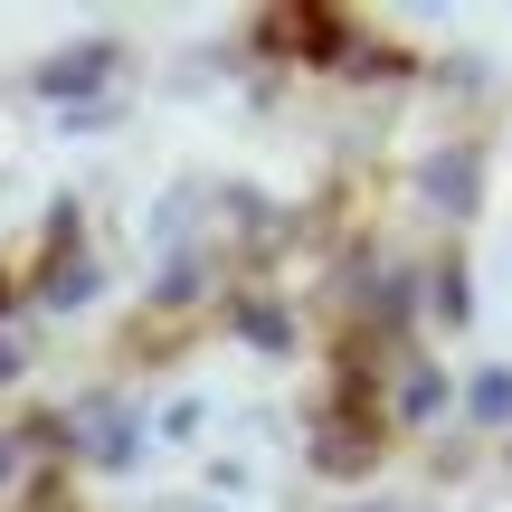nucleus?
<instances>
[{"mask_svg": "<svg viewBox=\"0 0 512 512\" xmlns=\"http://www.w3.org/2000/svg\"><path fill=\"white\" fill-rule=\"evenodd\" d=\"M238 332H247V351H294L285 304H238Z\"/></svg>", "mask_w": 512, "mask_h": 512, "instance_id": "nucleus-5", "label": "nucleus"}, {"mask_svg": "<svg viewBox=\"0 0 512 512\" xmlns=\"http://www.w3.org/2000/svg\"><path fill=\"white\" fill-rule=\"evenodd\" d=\"M86 294H95V266H67V275L48 285V304H86Z\"/></svg>", "mask_w": 512, "mask_h": 512, "instance_id": "nucleus-8", "label": "nucleus"}, {"mask_svg": "<svg viewBox=\"0 0 512 512\" xmlns=\"http://www.w3.org/2000/svg\"><path fill=\"white\" fill-rule=\"evenodd\" d=\"M418 190L446 209V219H465V209L484 200V152H475V143H437V152L418 162Z\"/></svg>", "mask_w": 512, "mask_h": 512, "instance_id": "nucleus-1", "label": "nucleus"}, {"mask_svg": "<svg viewBox=\"0 0 512 512\" xmlns=\"http://www.w3.org/2000/svg\"><path fill=\"white\" fill-rule=\"evenodd\" d=\"M266 38H285V48H304V57H351V19L323 10V0H294V10H275Z\"/></svg>", "mask_w": 512, "mask_h": 512, "instance_id": "nucleus-2", "label": "nucleus"}, {"mask_svg": "<svg viewBox=\"0 0 512 512\" xmlns=\"http://www.w3.org/2000/svg\"><path fill=\"white\" fill-rule=\"evenodd\" d=\"M105 76H114V38H86V48L38 67V95H86V86H105Z\"/></svg>", "mask_w": 512, "mask_h": 512, "instance_id": "nucleus-3", "label": "nucleus"}, {"mask_svg": "<svg viewBox=\"0 0 512 512\" xmlns=\"http://www.w3.org/2000/svg\"><path fill=\"white\" fill-rule=\"evenodd\" d=\"M313 456H323V475H361V465H370V437H323Z\"/></svg>", "mask_w": 512, "mask_h": 512, "instance_id": "nucleus-7", "label": "nucleus"}, {"mask_svg": "<svg viewBox=\"0 0 512 512\" xmlns=\"http://www.w3.org/2000/svg\"><path fill=\"white\" fill-rule=\"evenodd\" d=\"M370 512H380V503H370Z\"/></svg>", "mask_w": 512, "mask_h": 512, "instance_id": "nucleus-11", "label": "nucleus"}, {"mask_svg": "<svg viewBox=\"0 0 512 512\" xmlns=\"http://www.w3.org/2000/svg\"><path fill=\"white\" fill-rule=\"evenodd\" d=\"M465 418L475 427H512V370H475V380H465Z\"/></svg>", "mask_w": 512, "mask_h": 512, "instance_id": "nucleus-4", "label": "nucleus"}, {"mask_svg": "<svg viewBox=\"0 0 512 512\" xmlns=\"http://www.w3.org/2000/svg\"><path fill=\"white\" fill-rule=\"evenodd\" d=\"M399 418H408V427L446 418V380H437V370H408V380H399Z\"/></svg>", "mask_w": 512, "mask_h": 512, "instance_id": "nucleus-6", "label": "nucleus"}, {"mask_svg": "<svg viewBox=\"0 0 512 512\" xmlns=\"http://www.w3.org/2000/svg\"><path fill=\"white\" fill-rule=\"evenodd\" d=\"M437 313H446V323H465V275L456 266H437Z\"/></svg>", "mask_w": 512, "mask_h": 512, "instance_id": "nucleus-9", "label": "nucleus"}, {"mask_svg": "<svg viewBox=\"0 0 512 512\" xmlns=\"http://www.w3.org/2000/svg\"><path fill=\"white\" fill-rule=\"evenodd\" d=\"M10 370H19V342H10V332H0V380H10Z\"/></svg>", "mask_w": 512, "mask_h": 512, "instance_id": "nucleus-10", "label": "nucleus"}]
</instances>
